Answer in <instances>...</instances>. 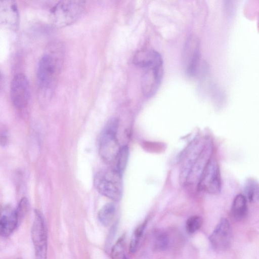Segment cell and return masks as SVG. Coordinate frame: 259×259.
Listing matches in <instances>:
<instances>
[{"label":"cell","instance_id":"cell-1","mask_svg":"<svg viewBox=\"0 0 259 259\" xmlns=\"http://www.w3.org/2000/svg\"><path fill=\"white\" fill-rule=\"evenodd\" d=\"M63 51L60 45L52 46L41 58L37 70L39 89L50 94L55 88L62 64Z\"/></svg>","mask_w":259,"mask_h":259},{"label":"cell","instance_id":"cell-2","mask_svg":"<svg viewBox=\"0 0 259 259\" xmlns=\"http://www.w3.org/2000/svg\"><path fill=\"white\" fill-rule=\"evenodd\" d=\"M118 125L117 118H111L105 125L100 136L99 154L104 161L107 163H110L116 159L120 149L117 138Z\"/></svg>","mask_w":259,"mask_h":259},{"label":"cell","instance_id":"cell-3","mask_svg":"<svg viewBox=\"0 0 259 259\" xmlns=\"http://www.w3.org/2000/svg\"><path fill=\"white\" fill-rule=\"evenodd\" d=\"M94 184L101 195L114 201L120 199L122 191L121 173L116 169L98 172L95 176Z\"/></svg>","mask_w":259,"mask_h":259},{"label":"cell","instance_id":"cell-4","mask_svg":"<svg viewBox=\"0 0 259 259\" xmlns=\"http://www.w3.org/2000/svg\"><path fill=\"white\" fill-rule=\"evenodd\" d=\"M85 9L82 1H63L58 2L50 10L52 22L59 27L70 25L77 20Z\"/></svg>","mask_w":259,"mask_h":259},{"label":"cell","instance_id":"cell-5","mask_svg":"<svg viewBox=\"0 0 259 259\" xmlns=\"http://www.w3.org/2000/svg\"><path fill=\"white\" fill-rule=\"evenodd\" d=\"M221 179L217 161L210 158L198 182L197 188L211 194H218L221 191Z\"/></svg>","mask_w":259,"mask_h":259},{"label":"cell","instance_id":"cell-6","mask_svg":"<svg viewBox=\"0 0 259 259\" xmlns=\"http://www.w3.org/2000/svg\"><path fill=\"white\" fill-rule=\"evenodd\" d=\"M34 214V219L31 229V238L35 258L47 259L48 236L45 222L40 211L35 210Z\"/></svg>","mask_w":259,"mask_h":259},{"label":"cell","instance_id":"cell-7","mask_svg":"<svg viewBox=\"0 0 259 259\" xmlns=\"http://www.w3.org/2000/svg\"><path fill=\"white\" fill-rule=\"evenodd\" d=\"M183 66L186 74L193 76L197 73L200 60V41L194 35L186 40L182 52Z\"/></svg>","mask_w":259,"mask_h":259},{"label":"cell","instance_id":"cell-8","mask_svg":"<svg viewBox=\"0 0 259 259\" xmlns=\"http://www.w3.org/2000/svg\"><path fill=\"white\" fill-rule=\"evenodd\" d=\"M10 93L12 102L16 107L23 108L27 104L30 97V88L24 74L19 73L14 76L11 84Z\"/></svg>","mask_w":259,"mask_h":259},{"label":"cell","instance_id":"cell-9","mask_svg":"<svg viewBox=\"0 0 259 259\" xmlns=\"http://www.w3.org/2000/svg\"><path fill=\"white\" fill-rule=\"evenodd\" d=\"M142 76V90L147 97L153 96L161 83L163 74V64L155 65L144 68Z\"/></svg>","mask_w":259,"mask_h":259},{"label":"cell","instance_id":"cell-10","mask_svg":"<svg viewBox=\"0 0 259 259\" xmlns=\"http://www.w3.org/2000/svg\"><path fill=\"white\" fill-rule=\"evenodd\" d=\"M230 236V223L227 219L223 218L209 237L211 247L217 251L224 250L229 244Z\"/></svg>","mask_w":259,"mask_h":259},{"label":"cell","instance_id":"cell-11","mask_svg":"<svg viewBox=\"0 0 259 259\" xmlns=\"http://www.w3.org/2000/svg\"><path fill=\"white\" fill-rule=\"evenodd\" d=\"M212 152V143L210 140H207L204 143L203 147L192 167L186 184H193L198 182L205 166L211 158Z\"/></svg>","mask_w":259,"mask_h":259},{"label":"cell","instance_id":"cell-12","mask_svg":"<svg viewBox=\"0 0 259 259\" xmlns=\"http://www.w3.org/2000/svg\"><path fill=\"white\" fill-rule=\"evenodd\" d=\"M0 23L12 30L18 28L19 13L14 1H0Z\"/></svg>","mask_w":259,"mask_h":259},{"label":"cell","instance_id":"cell-13","mask_svg":"<svg viewBox=\"0 0 259 259\" xmlns=\"http://www.w3.org/2000/svg\"><path fill=\"white\" fill-rule=\"evenodd\" d=\"M203 144L201 145L198 143H193L186 150L185 159L182 165L179 175V182L181 185L184 186L186 184L190 172Z\"/></svg>","mask_w":259,"mask_h":259},{"label":"cell","instance_id":"cell-14","mask_svg":"<svg viewBox=\"0 0 259 259\" xmlns=\"http://www.w3.org/2000/svg\"><path fill=\"white\" fill-rule=\"evenodd\" d=\"M18 223L16 209L9 206L3 207L0 211V236H10Z\"/></svg>","mask_w":259,"mask_h":259},{"label":"cell","instance_id":"cell-15","mask_svg":"<svg viewBox=\"0 0 259 259\" xmlns=\"http://www.w3.org/2000/svg\"><path fill=\"white\" fill-rule=\"evenodd\" d=\"M135 64L144 68L149 66L163 64L161 55L153 50H145L137 53L134 57Z\"/></svg>","mask_w":259,"mask_h":259},{"label":"cell","instance_id":"cell-16","mask_svg":"<svg viewBox=\"0 0 259 259\" xmlns=\"http://www.w3.org/2000/svg\"><path fill=\"white\" fill-rule=\"evenodd\" d=\"M247 211V199L242 194H238L234 198L231 207L233 218L238 221L243 219Z\"/></svg>","mask_w":259,"mask_h":259},{"label":"cell","instance_id":"cell-17","mask_svg":"<svg viewBox=\"0 0 259 259\" xmlns=\"http://www.w3.org/2000/svg\"><path fill=\"white\" fill-rule=\"evenodd\" d=\"M116 212V207L113 203L105 204L98 213V219L104 226H108L112 222Z\"/></svg>","mask_w":259,"mask_h":259},{"label":"cell","instance_id":"cell-18","mask_svg":"<svg viewBox=\"0 0 259 259\" xmlns=\"http://www.w3.org/2000/svg\"><path fill=\"white\" fill-rule=\"evenodd\" d=\"M147 221H145L139 225L134 231L130 243V251L131 253L137 251L140 244L141 239L146 227Z\"/></svg>","mask_w":259,"mask_h":259},{"label":"cell","instance_id":"cell-19","mask_svg":"<svg viewBox=\"0 0 259 259\" xmlns=\"http://www.w3.org/2000/svg\"><path fill=\"white\" fill-rule=\"evenodd\" d=\"M245 198L250 202H256L258 200V186L254 180L250 179L246 181L244 187Z\"/></svg>","mask_w":259,"mask_h":259},{"label":"cell","instance_id":"cell-20","mask_svg":"<svg viewBox=\"0 0 259 259\" xmlns=\"http://www.w3.org/2000/svg\"><path fill=\"white\" fill-rule=\"evenodd\" d=\"M169 244V238L166 233L164 231H160L155 234L153 246L156 250H164L168 247Z\"/></svg>","mask_w":259,"mask_h":259},{"label":"cell","instance_id":"cell-21","mask_svg":"<svg viewBox=\"0 0 259 259\" xmlns=\"http://www.w3.org/2000/svg\"><path fill=\"white\" fill-rule=\"evenodd\" d=\"M123 238H120L113 246L111 251L112 259H128L124 251Z\"/></svg>","mask_w":259,"mask_h":259},{"label":"cell","instance_id":"cell-22","mask_svg":"<svg viewBox=\"0 0 259 259\" xmlns=\"http://www.w3.org/2000/svg\"><path fill=\"white\" fill-rule=\"evenodd\" d=\"M128 148L124 146L120 148L119 152L117 157V170L122 174L126 166L128 157Z\"/></svg>","mask_w":259,"mask_h":259},{"label":"cell","instance_id":"cell-23","mask_svg":"<svg viewBox=\"0 0 259 259\" xmlns=\"http://www.w3.org/2000/svg\"><path fill=\"white\" fill-rule=\"evenodd\" d=\"M202 224V218L200 216L196 215L191 216L186 221V229L189 233H194L199 229Z\"/></svg>","mask_w":259,"mask_h":259},{"label":"cell","instance_id":"cell-24","mask_svg":"<svg viewBox=\"0 0 259 259\" xmlns=\"http://www.w3.org/2000/svg\"><path fill=\"white\" fill-rule=\"evenodd\" d=\"M28 201L26 198H23L20 200L16 209L19 222L23 218L28 209Z\"/></svg>","mask_w":259,"mask_h":259},{"label":"cell","instance_id":"cell-25","mask_svg":"<svg viewBox=\"0 0 259 259\" xmlns=\"http://www.w3.org/2000/svg\"><path fill=\"white\" fill-rule=\"evenodd\" d=\"M5 85V79L3 74L0 72V91L3 90Z\"/></svg>","mask_w":259,"mask_h":259},{"label":"cell","instance_id":"cell-26","mask_svg":"<svg viewBox=\"0 0 259 259\" xmlns=\"http://www.w3.org/2000/svg\"><path fill=\"white\" fill-rule=\"evenodd\" d=\"M16 259H23V258H17Z\"/></svg>","mask_w":259,"mask_h":259}]
</instances>
